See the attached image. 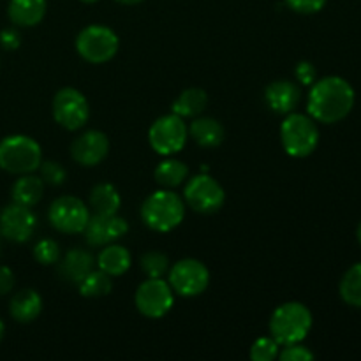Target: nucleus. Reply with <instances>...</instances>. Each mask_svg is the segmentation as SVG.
Instances as JSON below:
<instances>
[{
    "instance_id": "obj_6",
    "label": "nucleus",
    "mask_w": 361,
    "mask_h": 361,
    "mask_svg": "<svg viewBox=\"0 0 361 361\" xmlns=\"http://www.w3.org/2000/svg\"><path fill=\"white\" fill-rule=\"evenodd\" d=\"M118 35L104 25L85 27L76 37V51L90 63L109 62L118 51Z\"/></svg>"
},
{
    "instance_id": "obj_3",
    "label": "nucleus",
    "mask_w": 361,
    "mask_h": 361,
    "mask_svg": "<svg viewBox=\"0 0 361 361\" xmlns=\"http://www.w3.org/2000/svg\"><path fill=\"white\" fill-rule=\"evenodd\" d=\"M312 328V314L303 303L289 302L275 309L270 317V334L279 345L302 342Z\"/></svg>"
},
{
    "instance_id": "obj_29",
    "label": "nucleus",
    "mask_w": 361,
    "mask_h": 361,
    "mask_svg": "<svg viewBox=\"0 0 361 361\" xmlns=\"http://www.w3.org/2000/svg\"><path fill=\"white\" fill-rule=\"evenodd\" d=\"M279 356V342L274 337H261L250 348V358L254 361H271Z\"/></svg>"
},
{
    "instance_id": "obj_24",
    "label": "nucleus",
    "mask_w": 361,
    "mask_h": 361,
    "mask_svg": "<svg viewBox=\"0 0 361 361\" xmlns=\"http://www.w3.org/2000/svg\"><path fill=\"white\" fill-rule=\"evenodd\" d=\"M122 197L111 183H99L90 192V207L95 214H118Z\"/></svg>"
},
{
    "instance_id": "obj_11",
    "label": "nucleus",
    "mask_w": 361,
    "mask_h": 361,
    "mask_svg": "<svg viewBox=\"0 0 361 361\" xmlns=\"http://www.w3.org/2000/svg\"><path fill=\"white\" fill-rule=\"evenodd\" d=\"M136 309L150 319H159L166 316L173 309L175 303V291L171 289L169 282L162 279H148L137 288Z\"/></svg>"
},
{
    "instance_id": "obj_37",
    "label": "nucleus",
    "mask_w": 361,
    "mask_h": 361,
    "mask_svg": "<svg viewBox=\"0 0 361 361\" xmlns=\"http://www.w3.org/2000/svg\"><path fill=\"white\" fill-rule=\"evenodd\" d=\"M116 2L123 4V6H136V4H141L143 0H116Z\"/></svg>"
},
{
    "instance_id": "obj_22",
    "label": "nucleus",
    "mask_w": 361,
    "mask_h": 361,
    "mask_svg": "<svg viewBox=\"0 0 361 361\" xmlns=\"http://www.w3.org/2000/svg\"><path fill=\"white\" fill-rule=\"evenodd\" d=\"M42 194H44V182L39 176L23 175L14 182L13 189H11V196H13V203L23 204V207H34L41 201Z\"/></svg>"
},
{
    "instance_id": "obj_12",
    "label": "nucleus",
    "mask_w": 361,
    "mask_h": 361,
    "mask_svg": "<svg viewBox=\"0 0 361 361\" xmlns=\"http://www.w3.org/2000/svg\"><path fill=\"white\" fill-rule=\"evenodd\" d=\"M183 197L192 210L200 214H215L224 204L226 194L221 183L210 175H197L189 180Z\"/></svg>"
},
{
    "instance_id": "obj_10",
    "label": "nucleus",
    "mask_w": 361,
    "mask_h": 361,
    "mask_svg": "<svg viewBox=\"0 0 361 361\" xmlns=\"http://www.w3.org/2000/svg\"><path fill=\"white\" fill-rule=\"evenodd\" d=\"M49 224L60 233L66 235H76L83 233L87 228V222L90 219V212L85 207L81 200L74 196L56 197L48 210Z\"/></svg>"
},
{
    "instance_id": "obj_15",
    "label": "nucleus",
    "mask_w": 361,
    "mask_h": 361,
    "mask_svg": "<svg viewBox=\"0 0 361 361\" xmlns=\"http://www.w3.org/2000/svg\"><path fill=\"white\" fill-rule=\"evenodd\" d=\"M109 152V140L101 130H87L71 145V155L81 166H97Z\"/></svg>"
},
{
    "instance_id": "obj_25",
    "label": "nucleus",
    "mask_w": 361,
    "mask_h": 361,
    "mask_svg": "<svg viewBox=\"0 0 361 361\" xmlns=\"http://www.w3.org/2000/svg\"><path fill=\"white\" fill-rule=\"evenodd\" d=\"M187 175H189V168L183 162L176 161V159H166V161L159 162V166L154 171L155 182L159 185L166 187V189L182 185L185 182Z\"/></svg>"
},
{
    "instance_id": "obj_38",
    "label": "nucleus",
    "mask_w": 361,
    "mask_h": 361,
    "mask_svg": "<svg viewBox=\"0 0 361 361\" xmlns=\"http://www.w3.org/2000/svg\"><path fill=\"white\" fill-rule=\"evenodd\" d=\"M4 331H6V326H4L2 319H0V341H2V337H4Z\"/></svg>"
},
{
    "instance_id": "obj_34",
    "label": "nucleus",
    "mask_w": 361,
    "mask_h": 361,
    "mask_svg": "<svg viewBox=\"0 0 361 361\" xmlns=\"http://www.w3.org/2000/svg\"><path fill=\"white\" fill-rule=\"evenodd\" d=\"M295 74H296V80H298L302 85L312 87V85L316 83L317 71L316 67H314L310 62H307V60H303V62H300L298 66H296Z\"/></svg>"
},
{
    "instance_id": "obj_4",
    "label": "nucleus",
    "mask_w": 361,
    "mask_h": 361,
    "mask_svg": "<svg viewBox=\"0 0 361 361\" xmlns=\"http://www.w3.org/2000/svg\"><path fill=\"white\" fill-rule=\"evenodd\" d=\"M42 162L41 145L30 136L13 134L0 141V168L13 175H27Z\"/></svg>"
},
{
    "instance_id": "obj_28",
    "label": "nucleus",
    "mask_w": 361,
    "mask_h": 361,
    "mask_svg": "<svg viewBox=\"0 0 361 361\" xmlns=\"http://www.w3.org/2000/svg\"><path fill=\"white\" fill-rule=\"evenodd\" d=\"M141 268L148 275V279H161L168 271L169 259L166 254L150 250V252L143 254V257H141Z\"/></svg>"
},
{
    "instance_id": "obj_5",
    "label": "nucleus",
    "mask_w": 361,
    "mask_h": 361,
    "mask_svg": "<svg viewBox=\"0 0 361 361\" xmlns=\"http://www.w3.org/2000/svg\"><path fill=\"white\" fill-rule=\"evenodd\" d=\"M281 141L291 157H309L319 145V129L312 116L289 113L281 126Z\"/></svg>"
},
{
    "instance_id": "obj_1",
    "label": "nucleus",
    "mask_w": 361,
    "mask_h": 361,
    "mask_svg": "<svg viewBox=\"0 0 361 361\" xmlns=\"http://www.w3.org/2000/svg\"><path fill=\"white\" fill-rule=\"evenodd\" d=\"M355 88L341 76L316 80L307 101V111L316 122L337 123L351 113L355 106Z\"/></svg>"
},
{
    "instance_id": "obj_26",
    "label": "nucleus",
    "mask_w": 361,
    "mask_h": 361,
    "mask_svg": "<svg viewBox=\"0 0 361 361\" xmlns=\"http://www.w3.org/2000/svg\"><path fill=\"white\" fill-rule=\"evenodd\" d=\"M341 296L348 305L361 309V263L349 268L341 281Z\"/></svg>"
},
{
    "instance_id": "obj_21",
    "label": "nucleus",
    "mask_w": 361,
    "mask_h": 361,
    "mask_svg": "<svg viewBox=\"0 0 361 361\" xmlns=\"http://www.w3.org/2000/svg\"><path fill=\"white\" fill-rule=\"evenodd\" d=\"M189 136L203 148H215L224 140V127L210 116L196 118L189 127Z\"/></svg>"
},
{
    "instance_id": "obj_32",
    "label": "nucleus",
    "mask_w": 361,
    "mask_h": 361,
    "mask_svg": "<svg viewBox=\"0 0 361 361\" xmlns=\"http://www.w3.org/2000/svg\"><path fill=\"white\" fill-rule=\"evenodd\" d=\"M279 358L282 361H310L314 360V353L302 345V342H296V344L284 345V349L279 353Z\"/></svg>"
},
{
    "instance_id": "obj_31",
    "label": "nucleus",
    "mask_w": 361,
    "mask_h": 361,
    "mask_svg": "<svg viewBox=\"0 0 361 361\" xmlns=\"http://www.w3.org/2000/svg\"><path fill=\"white\" fill-rule=\"evenodd\" d=\"M39 171H41V180L44 183H48V185H62L67 178L66 168L60 162L55 161L41 162Z\"/></svg>"
},
{
    "instance_id": "obj_9",
    "label": "nucleus",
    "mask_w": 361,
    "mask_h": 361,
    "mask_svg": "<svg viewBox=\"0 0 361 361\" xmlns=\"http://www.w3.org/2000/svg\"><path fill=\"white\" fill-rule=\"evenodd\" d=\"M53 116L63 129L78 130L88 122L90 106L80 90L66 87L53 97Z\"/></svg>"
},
{
    "instance_id": "obj_18",
    "label": "nucleus",
    "mask_w": 361,
    "mask_h": 361,
    "mask_svg": "<svg viewBox=\"0 0 361 361\" xmlns=\"http://www.w3.org/2000/svg\"><path fill=\"white\" fill-rule=\"evenodd\" d=\"M46 9V0H11L7 14L18 27H35L42 21Z\"/></svg>"
},
{
    "instance_id": "obj_14",
    "label": "nucleus",
    "mask_w": 361,
    "mask_h": 361,
    "mask_svg": "<svg viewBox=\"0 0 361 361\" xmlns=\"http://www.w3.org/2000/svg\"><path fill=\"white\" fill-rule=\"evenodd\" d=\"M129 231V224L116 214H94L90 215L85 228V238L88 245L104 247L122 238Z\"/></svg>"
},
{
    "instance_id": "obj_33",
    "label": "nucleus",
    "mask_w": 361,
    "mask_h": 361,
    "mask_svg": "<svg viewBox=\"0 0 361 361\" xmlns=\"http://www.w3.org/2000/svg\"><path fill=\"white\" fill-rule=\"evenodd\" d=\"M286 6L289 9H293L295 13L300 14H314L319 13L324 6H326L328 0H284Z\"/></svg>"
},
{
    "instance_id": "obj_2",
    "label": "nucleus",
    "mask_w": 361,
    "mask_h": 361,
    "mask_svg": "<svg viewBox=\"0 0 361 361\" xmlns=\"http://www.w3.org/2000/svg\"><path fill=\"white\" fill-rule=\"evenodd\" d=\"M185 215V204L176 192L168 189L150 194L141 204V219L157 233H169L178 228Z\"/></svg>"
},
{
    "instance_id": "obj_16",
    "label": "nucleus",
    "mask_w": 361,
    "mask_h": 361,
    "mask_svg": "<svg viewBox=\"0 0 361 361\" xmlns=\"http://www.w3.org/2000/svg\"><path fill=\"white\" fill-rule=\"evenodd\" d=\"M264 99H267V104L270 106L271 111L279 113V115H289L298 106L302 92H300L298 85L293 83V81L277 80L268 85L267 90H264Z\"/></svg>"
},
{
    "instance_id": "obj_35",
    "label": "nucleus",
    "mask_w": 361,
    "mask_h": 361,
    "mask_svg": "<svg viewBox=\"0 0 361 361\" xmlns=\"http://www.w3.org/2000/svg\"><path fill=\"white\" fill-rule=\"evenodd\" d=\"M0 44L6 49H9V51L18 49L21 44L20 32L14 30V28H6V30H2L0 32Z\"/></svg>"
},
{
    "instance_id": "obj_39",
    "label": "nucleus",
    "mask_w": 361,
    "mask_h": 361,
    "mask_svg": "<svg viewBox=\"0 0 361 361\" xmlns=\"http://www.w3.org/2000/svg\"><path fill=\"white\" fill-rule=\"evenodd\" d=\"M356 236H358V242H360V245H361V222L358 224V229H356Z\"/></svg>"
},
{
    "instance_id": "obj_27",
    "label": "nucleus",
    "mask_w": 361,
    "mask_h": 361,
    "mask_svg": "<svg viewBox=\"0 0 361 361\" xmlns=\"http://www.w3.org/2000/svg\"><path fill=\"white\" fill-rule=\"evenodd\" d=\"M111 277L102 270H92L83 281L80 282V293L87 298H99L111 293Z\"/></svg>"
},
{
    "instance_id": "obj_40",
    "label": "nucleus",
    "mask_w": 361,
    "mask_h": 361,
    "mask_svg": "<svg viewBox=\"0 0 361 361\" xmlns=\"http://www.w3.org/2000/svg\"><path fill=\"white\" fill-rule=\"evenodd\" d=\"M80 2H83V4H95V2H97V0H80Z\"/></svg>"
},
{
    "instance_id": "obj_7",
    "label": "nucleus",
    "mask_w": 361,
    "mask_h": 361,
    "mask_svg": "<svg viewBox=\"0 0 361 361\" xmlns=\"http://www.w3.org/2000/svg\"><path fill=\"white\" fill-rule=\"evenodd\" d=\"M187 137H189V129L182 116L175 115V113L157 118L148 130V141H150L152 148L166 157L178 154L185 147Z\"/></svg>"
},
{
    "instance_id": "obj_30",
    "label": "nucleus",
    "mask_w": 361,
    "mask_h": 361,
    "mask_svg": "<svg viewBox=\"0 0 361 361\" xmlns=\"http://www.w3.org/2000/svg\"><path fill=\"white\" fill-rule=\"evenodd\" d=\"M34 257L37 263L49 267V264L59 263L60 259V247L55 240H41L37 245L34 247Z\"/></svg>"
},
{
    "instance_id": "obj_8",
    "label": "nucleus",
    "mask_w": 361,
    "mask_h": 361,
    "mask_svg": "<svg viewBox=\"0 0 361 361\" xmlns=\"http://www.w3.org/2000/svg\"><path fill=\"white\" fill-rule=\"evenodd\" d=\"M168 282L176 295L183 298H192L207 291L210 284V271L201 261L189 257V259H182L173 264Z\"/></svg>"
},
{
    "instance_id": "obj_17",
    "label": "nucleus",
    "mask_w": 361,
    "mask_h": 361,
    "mask_svg": "<svg viewBox=\"0 0 361 361\" xmlns=\"http://www.w3.org/2000/svg\"><path fill=\"white\" fill-rule=\"evenodd\" d=\"M94 270V256L88 250L73 249L59 263V274L63 281L80 284Z\"/></svg>"
},
{
    "instance_id": "obj_13",
    "label": "nucleus",
    "mask_w": 361,
    "mask_h": 361,
    "mask_svg": "<svg viewBox=\"0 0 361 361\" xmlns=\"http://www.w3.org/2000/svg\"><path fill=\"white\" fill-rule=\"evenodd\" d=\"M35 215L30 207L13 203L0 212V235L11 242H27L35 231Z\"/></svg>"
},
{
    "instance_id": "obj_19",
    "label": "nucleus",
    "mask_w": 361,
    "mask_h": 361,
    "mask_svg": "<svg viewBox=\"0 0 361 361\" xmlns=\"http://www.w3.org/2000/svg\"><path fill=\"white\" fill-rule=\"evenodd\" d=\"M42 310V298L34 289H23L11 300L9 312L18 323H32Z\"/></svg>"
},
{
    "instance_id": "obj_36",
    "label": "nucleus",
    "mask_w": 361,
    "mask_h": 361,
    "mask_svg": "<svg viewBox=\"0 0 361 361\" xmlns=\"http://www.w3.org/2000/svg\"><path fill=\"white\" fill-rule=\"evenodd\" d=\"M14 288V274L11 268L0 267V295H7Z\"/></svg>"
},
{
    "instance_id": "obj_20",
    "label": "nucleus",
    "mask_w": 361,
    "mask_h": 361,
    "mask_svg": "<svg viewBox=\"0 0 361 361\" xmlns=\"http://www.w3.org/2000/svg\"><path fill=\"white\" fill-rule=\"evenodd\" d=\"M97 264L99 270L108 274L109 277H120V275H123L130 268L133 257H130V252L126 247L109 243V245H104V249L99 254Z\"/></svg>"
},
{
    "instance_id": "obj_23",
    "label": "nucleus",
    "mask_w": 361,
    "mask_h": 361,
    "mask_svg": "<svg viewBox=\"0 0 361 361\" xmlns=\"http://www.w3.org/2000/svg\"><path fill=\"white\" fill-rule=\"evenodd\" d=\"M208 104V95L203 88H187L173 102V113L182 118H194L201 115Z\"/></svg>"
}]
</instances>
